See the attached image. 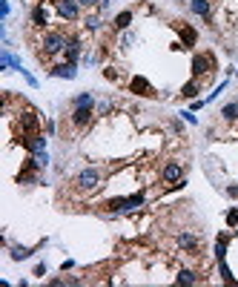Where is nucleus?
<instances>
[{
  "label": "nucleus",
  "instance_id": "f257e3e1",
  "mask_svg": "<svg viewBox=\"0 0 238 287\" xmlns=\"http://www.w3.org/2000/svg\"><path fill=\"white\" fill-rule=\"evenodd\" d=\"M101 181H103V172L98 167H84L78 172V178H75V187L84 190V192H89V190H98Z\"/></svg>",
  "mask_w": 238,
  "mask_h": 287
},
{
  "label": "nucleus",
  "instance_id": "f03ea898",
  "mask_svg": "<svg viewBox=\"0 0 238 287\" xmlns=\"http://www.w3.org/2000/svg\"><path fill=\"white\" fill-rule=\"evenodd\" d=\"M209 72H215V55L212 52H195L192 55V78H204Z\"/></svg>",
  "mask_w": 238,
  "mask_h": 287
},
{
  "label": "nucleus",
  "instance_id": "7ed1b4c3",
  "mask_svg": "<svg viewBox=\"0 0 238 287\" xmlns=\"http://www.w3.org/2000/svg\"><path fill=\"white\" fill-rule=\"evenodd\" d=\"M66 43H69V37L63 32H46L43 34V40H40V46H43L46 55H63Z\"/></svg>",
  "mask_w": 238,
  "mask_h": 287
},
{
  "label": "nucleus",
  "instance_id": "20e7f679",
  "mask_svg": "<svg viewBox=\"0 0 238 287\" xmlns=\"http://www.w3.org/2000/svg\"><path fill=\"white\" fill-rule=\"evenodd\" d=\"M55 9H58V15L69 20V23H75L78 17H81V3L78 0H55Z\"/></svg>",
  "mask_w": 238,
  "mask_h": 287
},
{
  "label": "nucleus",
  "instance_id": "39448f33",
  "mask_svg": "<svg viewBox=\"0 0 238 287\" xmlns=\"http://www.w3.org/2000/svg\"><path fill=\"white\" fill-rule=\"evenodd\" d=\"M129 92H132V95H138V98H155L152 84H149L144 75H135V78L129 81Z\"/></svg>",
  "mask_w": 238,
  "mask_h": 287
},
{
  "label": "nucleus",
  "instance_id": "423d86ee",
  "mask_svg": "<svg viewBox=\"0 0 238 287\" xmlns=\"http://www.w3.org/2000/svg\"><path fill=\"white\" fill-rule=\"evenodd\" d=\"M95 118V109L92 106H72V124L75 127H86Z\"/></svg>",
  "mask_w": 238,
  "mask_h": 287
},
{
  "label": "nucleus",
  "instance_id": "0eeeda50",
  "mask_svg": "<svg viewBox=\"0 0 238 287\" xmlns=\"http://www.w3.org/2000/svg\"><path fill=\"white\" fill-rule=\"evenodd\" d=\"M32 26H37V29H46V26H49V9H46V0H40V3L32 9Z\"/></svg>",
  "mask_w": 238,
  "mask_h": 287
},
{
  "label": "nucleus",
  "instance_id": "6e6552de",
  "mask_svg": "<svg viewBox=\"0 0 238 287\" xmlns=\"http://www.w3.org/2000/svg\"><path fill=\"white\" fill-rule=\"evenodd\" d=\"M37 127H40V121H37V112H34V109L20 112V129H23V132L34 135V132H37Z\"/></svg>",
  "mask_w": 238,
  "mask_h": 287
},
{
  "label": "nucleus",
  "instance_id": "1a4fd4ad",
  "mask_svg": "<svg viewBox=\"0 0 238 287\" xmlns=\"http://www.w3.org/2000/svg\"><path fill=\"white\" fill-rule=\"evenodd\" d=\"M161 178H164L167 184H175V181H181V178H184V167H181L178 161H170L167 167L161 169Z\"/></svg>",
  "mask_w": 238,
  "mask_h": 287
},
{
  "label": "nucleus",
  "instance_id": "9d476101",
  "mask_svg": "<svg viewBox=\"0 0 238 287\" xmlns=\"http://www.w3.org/2000/svg\"><path fill=\"white\" fill-rule=\"evenodd\" d=\"M81 37H69V43H66V49H63V58H66V64H78L81 61Z\"/></svg>",
  "mask_w": 238,
  "mask_h": 287
},
{
  "label": "nucleus",
  "instance_id": "9b49d317",
  "mask_svg": "<svg viewBox=\"0 0 238 287\" xmlns=\"http://www.w3.org/2000/svg\"><path fill=\"white\" fill-rule=\"evenodd\" d=\"M78 64H58V66H52L49 69V75L52 78H63V81H72L75 75H78Z\"/></svg>",
  "mask_w": 238,
  "mask_h": 287
},
{
  "label": "nucleus",
  "instance_id": "f8f14e48",
  "mask_svg": "<svg viewBox=\"0 0 238 287\" xmlns=\"http://www.w3.org/2000/svg\"><path fill=\"white\" fill-rule=\"evenodd\" d=\"M189 12L209 20V15H212V0H189Z\"/></svg>",
  "mask_w": 238,
  "mask_h": 287
},
{
  "label": "nucleus",
  "instance_id": "ddd939ff",
  "mask_svg": "<svg viewBox=\"0 0 238 287\" xmlns=\"http://www.w3.org/2000/svg\"><path fill=\"white\" fill-rule=\"evenodd\" d=\"M178 247L181 250H189L192 255H198V236L195 233H181L178 236Z\"/></svg>",
  "mask_w": 238,
  "mask_h": 287
},
{
  "label": "nucleus",
  "instance_id": "4468645a",
  "mask_svg": "<svg viewBox=\"0 0 238 287\" xmlns=\"http://www.w3.org/2000/svg\"><path fill=\"white\" fill-rule=\"evenodd\" d=\"M144 201H147V195H144V192L123 195V213H132V210H138V207H144Z\"/></svg>",
  "mask_w": 238,
  "mask_h": 287
},
{
  "label": "nucleus",
  "instance_id": "2eb2a0df",
  "mask_svg": "<svg viewBox=\"0 0 238 287\" xmlns=\"http://www.w3.org/2000/svg\"><path fill=\"white\" fill-rule=\"evenodd\" d=\"M198 92H201L198 78H192V81H187V84L181 86V98H187V101H195V98H198Z\"/></svg>",
  "mask_w": 238,
  "mask_h": 287
},
{
  "label": "nucleus",
  "instance_id": "dca6fc26",
  "mask_svg": "<svg viewBox=\"0 0 238 287\" xmlns=\"http://www.w3.org/2000/svg\"><path fill=\"white\" fill-rule=\"evenodd\" d=\"M132 12H129V9H123V12H118V15H115V20H112V26H115V29H118V32H126V29H129V23H132Z\"/></svg>",
  "mask_w": 238,
  "mask_h": 287
},
{
  "label": "nucleus",
  "instance_id": "f3484780",
  "mask_svg": "<svg viewBox=\"0 0 238 287\" xmlns=\"http://www.w3.org/2000/svg\"><path fill=\"white\" fill-rule=\"evenodd\" d=\"M178 34H181V43H184V46H195V40H198V32H195L192 26H187V23H184V26L178 23Z\"/></svg>",
  "mask_w": 238,
  "mask_h": 287
},
{
  "label": "nucleus",
  "instance_id": "a211bd4d",
  "mask_svg": "<svg viewBox=\"0 0 238 287\" xmlns=\"http://www.w3.org/2000/svg\"><path fill=\"white\" fill-rule=\"evenodd\" d=\"M221 118L227 121V124H236L238 121V101H227L221 106Z\"/></svg>",
  "mask_w": 238,
  "mask_h": 287
},
{
  "label": "nucleus",
  "instance_id": "6ab92c4d",
  "mask_svg": "<svg viewBox=\"0 0 238 287\" xmlns=\"http://www.w3.org/2000/svg\"><path fill=\"white\" fill-rule=\"evenodd\" d=\"M227 241H230V233H221V236L215 238V258L218 261L227 258Z\"/></svg>",
  "mask_w": 238,
  "mask_h": 287
},
{
  "label": "nucleus",
  "instance_id": "aec40b11",
  "mask_svg": "<svg viewBox=\"0 0 238 287\" xmlns=\"http://www.w3.org/2000/svg\"><path fill=\"white\" fill-rule=\"evenodd\" d=\"M72 106H92V109H95L98 101H95V95H92V92H81V95L72 101Z\"/></svg>",
  "mask_w": 238,
  "mask_h": 287
},
{
  "label": "nucleus",
  "instance_id": "412c9836",
  "mask_svg": "<svg viewBox=\"0 0 238 287\" xmlns=\"http://www.w3.org/2000/svg\"><path fill=\"white\" fill-rule=\"evenodd\" d=\"M175 282H178V285H195V282H198V273L184 267V270L178 273V279H175Z\"/></svg>",
  "mask_w": 238,
  "mask_h": 287
},
{
  "label": "nucleus",
  "instance_id": "4be33fe9",
  "mask_svg": "<svg viewBox=\"0 0 238 287\" xmlns=\"http://www.w3.org/2000/svg\"><path fill=\"white\" fill-rule=\"evenodd\" d=\"M29 255H32V250H29V247H20V244H15V247H12V258H15V261H23V258H29Z\"/></svg>",
  "mask_w": 238,
  "mask_h": 287
},
{
  "label": "nucleus",
  "instance_id": "5701e85b",
  "mask_svg": "<svg viewBox=\"0 0 238 287\" xmlns=\"http://www.w3.org/2000/svg\"><path fill=\"white\" fill-rule=\"evenodd\" d=\"M84 23H86V29H89V32H98L103 20H101V15H89V17L84 20Z\"/></svg>",
  "mask_w": 238,
  "mask_h": 287
},
{
  "label": "nucleus",
  "instance_id": "b1692460",
  "mask_svg": "<svg viewBox=\"0 0 238 287\" xmlns=\"http://www.w3.org/2000/svg\"><path fill=\"white\" fill-rule=\"evenodd\" d=\"M218 270H221V276H224V282H227V285H230V282H236V279H233V270L227 267V258L218 261Z\"/></svg>",
  "mask_w": 238,
  "mask_h": 287
},
{
  "label": "nucleus",
  "instance_id": "393cba45",
  "mask_svg": "<svg viewBox=\"0 0 238 287\" xmlns=\"http://www.w3.org/2000/svg\"><path fill=\"white\" fill-rule=\"evenodd\" d=\"M238 224V207H230L227 210V227H236Z\"/></svg>",
  "mask_w": 238,
  "mask_h": 287
},
{
  "label": "nucleus",
  "instance_id": "a878e982",
  "mask_svg": "<svg viewBox=\"0 0 238 287\" xmlns=\"http://www.w3.org/2000/svg\"><path fill=\"white\" fill-rule=\"evenodd\" d=\"M109 109H112V101H101L98 106H95V112H98V115H106Z\"/></svg>",
  "mask_w": 238,
  "mask_h": 287
},
{
  "label": "nucleus",
  "instance_id": "bb28decb",
  "mask_svg": "<svg viewBox=\"0 0 238 287\" xmlns=\"http://www.w3.org/2000/svg\"><path fill=\"white\" fill-rule=\"evenodd\" d=\"M132 40H135V34L126 32V34H123V40H120V46H123V49H129V43H132Z\"/></svg>",
  "mask_w": 238,
  "mask_h": 287
},
{
  "label": "nucleus",
  "instance_id": "cd10ccee",
  "mask_svg": "<svg viewBox=\"0 0 238 287\" xmlns=\"http://www.w3.org/2000/svg\"><path fill=\"white\" fill-rule=\"evenodd\" d=\"M227 195H230V198H238V187L230 184V187H227Z\"/></svg>",
  "mask_w": 238,
  "mask_h": 287
},
{
  "label": "nucleus",
  "instance_id": "c85d7f7f",
  "mask_svg": "<svg viewBox=\"0 0 238 287\" xmlns=\"http://www.w3.org/2000/svg\"><path fill=\"white\" fill-rule=\"evenodd\" d=\"M72 267H75V261H72V258H69V261H63V264H60V270H63V273H69V270H72Z\"/></svg>",
  "mask_w": 238,
  "mask_h": 287
},
{
  "label": "nucleus",
  "instance_id": "c756f323",
  "mask_svg": "<svg viewBox=\"0 0 238 287\" xmlns=\"http://www.w3.org/2000/svg\"><path fill=\"white\" fill-rule=\"evenodd\" d=\"M181 118H184V121H189V124H195V121H198L195 115H192V112H181Z\"/></svg>",
  "mask_w": 238,
  "mask_h": 287
},
{
  "label": "nucleus",
  "instance_id": "7c9ffc66",
  "mask_svg": "<svg viewBox=\"0 0 238 287\" xmlns=\"http://www.w3.org/2000/svg\"><path fill=\"white\" fill-rule=\"evenodd\" d=\"M81 6H95V3H101V0H78Z\"/></svg>",
  "mask_w": 238,
  "mask_h": 287
},
{
  "label": "nucleus",
  "instance_id": "2f4dec72",
  "mask_svg": "<svg viewBox=\"0 0 238 287\" xmlns=\"http://www.w3.org/2000/svg\"><path fill=\"white\" fill-rule=\"evenodd\" d=\"M175 3H189V0H175Z\"/></svg>",
  "mask_w": 238,
  "mask_h": 287
},
{
  "label": "nucleus",
  "instance_id": "473e14b6",
  "mask_svg": "<svg viewBox=\"0 0 238 287\" xmlns=\"http://www.w3.org/2000/svg\"><path fill=\"white\" fill-rule=\"evenodd\" d=\"M236 75H238V69H236Z\"/></svg>",
  "mask_w": 238,
  "mask_h": 287
}]
</instances>
